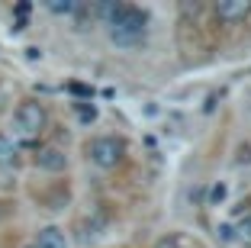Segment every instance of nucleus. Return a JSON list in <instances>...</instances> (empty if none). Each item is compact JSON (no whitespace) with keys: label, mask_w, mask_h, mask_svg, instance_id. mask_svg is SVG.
Segmentation results:
<instances>
[{"label":"nucleus","mask_w":251,"mask_h":248,"mask_svg":"<svg viewBox=\"0 0 251 248\" xmlns=\"http://www.w3.org/2000/svg\"><path fill=\"white\" fill-rule=\"evenodd\" d=\"M97 13L103 16V26L110 32V39L116 45H123V49H132V45H139L145 39L148 16L139 7H132V3H106Z\"/></svg>","instance_id":"1"},{"label":"nucleus","mask_w":251,"mask_h":248,"mask_svg":"<svg viewBox=\"0 0 251 248\" xmlns=\"http://www.w3.org/2000/svg\"><path fill=\"white\" fill-rule=\"evenodd\" d=\"M87 158H90V165H97L100 171H113V168L123 165L126 145L116 136H97V139L87 142Z\"/></svg>","instance_id":"2"},{"label":"nucleus","mask_w":251,"mask_h":248,"mask_svg":"<svg viewBox=\"0 0 251 248\" xmlns=\"http://www.w3.org/2000/svg\"><path fill=\"white\" fill-rule=\"evenodd\" d=\"M13 129L20 132L23 139H36L39 132L45 129V110L39 100H23L13 110Z\"/></svg>","instance_id":"3"},{"label":"nucleus","mask_w":251,"mask_h":248,"mask_svg":"<svg viewBox=\"0 0 251 248\" xmlns=\"http://www.w3.org/2000/svg\"><path fill=\"white\" fill-rule=\"evenodd\" d=\"M36 168L39 171H49V174H61L68 168V155L55 145H45L36 152Z\"/></svg>","instance_id":"4"},{"label":"nucleus","mask_w":251,"mask_h":248,"mask_svg":"<svg viewBox=\"0 0 251 248\" xmlns=\"http://www.w3.org/2000/svg\"><path fill=\"white\" fill-rule=\"evenodd\" d=\"M213 10L222 23H242L251 16V0H219Z\"/></svg>","instance_id":"5"},{"label":"nucleus","mask_w":251,"mask_h":248,"mask_svg":"<svg viewBox=\"0 0 251 248\" xmlns=\"http://www.w3.org/2000/svg\"><path fill=\"white\" fill-rule=\"evenodd\" d=\"M36 248H68V235L58 226H45L36 235Z\"/></svg>","instance_id":"6"},{"label":"nucleus","mask_w":251,"mask_h":248,"mask_svg":"<svg viewBox=\"0 0 251 248\" xmlns=\"http://www.w3.org/2000/svg\"><path fill=\"white\" fill-rule=\"evenodd\" d=\"M16 161H20V148H16V142L0 132V168H13Z\"/></svg>","instance_id":"7"},{"label":"nucleus","mask_w":251,"mask_h":248,"mask_svg":"<svg viewBox=\"0 0 251 248\" xmlns=\"http://www.w3.org/2000/svg\"><path fill=\"white\" fill-rule=\"evenodd\" d=\"M226 200H229V181H213L209 197H206V206H222Z\"/></svg>","instance_id":"8"},{"label":"nucleus","mask_w":251,"mask_h":248,"mask_svg":"<svg viewBox=\"0 0 251 248\" xmlns=\"http://www.w3.org/2000/svg\"><path fill=\"white\" fill-rule=\"evenodd\" d=\"M45 7H49V13L68 16V13H74V10H77V3H74V0H49Z\"/></svg>","instance_id":"9"},{"label":"nucleus","mask_w":251,"mask_h":248,"mask_svg":"<svg viewBox=\"0 0 251 248\" xmlns=\"http://www.w3.org/2000/svg\"><path fill=\"white\" fill-rule=\"evenodd\" d=\"M235 242H242V245H251V216H245L242 222L235 226Z\"/></svg>","instance_id":"10"},{"label":"nucleus","mask_w":251,"mask_h":248,"mask_svg":"<svg viewBox=\"0 0 251 248\" xmlns=\"http://www.w3.org/2000/svg\"><path fill=\"white\" fill-rule=\"evenodd\" d=\"M74 110H77V119L81 123H94L97 119V107H90V103H74Z\"/></svg>","instance_id":"11"},{"label":"nucleus","mask_w":251,"mask_h":248,"mask_svg":"<svg viewBox=\"0 0 251 248\" xmlns=\"http://www.w3.org/2000/svg\"><path fill=\"white\" fill-rule=\"evenodd\" d=\"M155 248H184V239H180V235H164V239H158V245Z\"/></svg>","instance_id":"12"},{"label":"nucleus","mask_w":251,"mask_h":248,"mask_svg":"<svg viewBox=\"0 0 251 248\" xmlns=\"http://www.w3.org/2000/svg\"><path fill=\"white\" fill-rule=\"evenodd\" d=\"M216 239H222V242H235V229H232L229 222H219V226H216Z\"/></svg>","instance_id":"13"},{"label":"nucleus","mask_w":251,"mask_h":248,"mask_svg":"<svg viewBox=\"0 0 251 248\" xmlns=\"http://www.w3.org/2000/svg\"><path fill=\"white\" fill-rule=\"evenodd\" d=\"M238 165H251V145H238Z\"/></svg>","instance_id":"14"},{"label":"nucleus","mask_w":251,"mask_h":248,"mask_svg":"<svg viewBox=\"0 0 251 248\" xmlns=\"http://www.w3.org/2000/svg\"><path fill=\"white\" fill-rule=\"evenodd\" d=\"M71 94H77V97H90V87H87V84H71Z\"/></svg>","instance_id":"15"},{"label":"nucleus","mask_w":251,"mask_h":248,"mask_svg":"<svg viewBox=\"0 0 251 248\" xmlns=\"http://www.w3.org/2000/svg\"><path fill=\"white\" fill-rule=\"evenodd\" d=\"M26 58H29V61H39V58H42V49L29 45V49H26Z\"/></svg>","instance_id":"16"},{"label":"nucleus","mask_w":251,"mask_h":248,"mask_svg":"<svg viewBox=\"0 0 251 248\" xmlns=\"http://www.w3.org/2000/svg\"><path fill=\"white\" fill-rule=\"evenodd\" d=\"M3 213H7V210H3V203H0V219H3Z\"/></svg>","instance_id":"17"},{"label":"nucleus","mask_w":251,"mask_h":248,"mask_svg":"<svg viewBox=\"0 0 251 248\" xmlns=\"http://www.w3.org/2000/svg\"><path fill=\"white\" fill-rule=\"evenodd\" d=\"M248 116H251V107H248Z\"/></svg>","instance_id":"18"}]
</instances>
